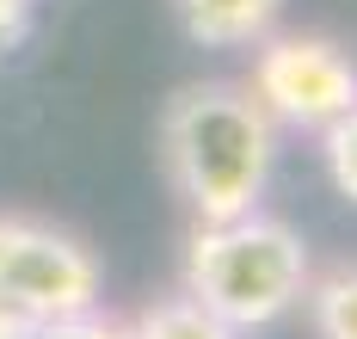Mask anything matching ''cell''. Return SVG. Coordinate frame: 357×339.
<instances>
[{
	"label": "cell",
	"mask_w": 357,
	"mask_h": 339,
	"mask_svg": "<svg viewBox=\"0 0 357 339\" xmlns=\"http://www.w3.org/2000/svg\"><path fill=\"white\" fill-rule=\"evenodd\" d=\"M105 290L93 247L56 223L37 216H13L0 210V315L31 327V321H56V315H80Z\"/></svg>",
	"instance_id": "3957f363"
},
{
	"label": "cell",
	"mask_w": 357,
	"mask_h": 339,
	"mask_svg": "<svg viewBox=\"0 0 357 339\" xmlns=\"http://www.w3.org/2000/svg\"><path fill=\"white\" fill-rule=\"evenodd\" d=\"M247 93L265 105L271 123L284 130H326L333 117L357 105V62L326 38H259L252 43V80Z\"/></svg>",
	"instance_id": "277c9868"
},
{
	"label": "cell",
	"mask_w": 357,
	"mask_h": 339,
	"mask_svg": "<svg viewBox=\"0 0 357 339\" xmlns=\"http://www.w3.org/2000/svg\"><path fill=\"white\" fill-rule=\"evenodd\" d=\"M130 339H247V333H234L222 315H210L197 296L178 290V296H154L148 302L142 315L130 321Z\"/></svg>",
	"instance_id": "8992f818"
},
{
	"label": "cell",
	"mask_w": 357,
	"mask_h": 339,
	"mask_svg": "<svg viewBox=\"0 0 357 339\" xmlns=\"http://www.w3.org/2000/svg\"><path fill=\"white\" fill-rule=\"evenodd\" d=\"M160 160L191 223H228L271 186L278 123L241 80H191L160 112Z\"/></svg>",
	"instance_id": "6da1fadb"
},
{
	"label": "cell",
	"mask_w": 357,
	"mask_h": 339,
	"mask_svg": "<svg viewBox=\"0 0 357 339\" xmlns=\"http://www.w3.org/2000/svg\"><path fill=\"white\" fill-rule=\"evenodd\" d=\"M314 278L308 241L284 216H228V223H191L185 241V296H197L222 315L234 333H259L302 308V290Z\"/></svg>",
	"instance_id": "7a4b0ae2"
},
{
	"label": "cell",
	"mask_w": 357,
	"mask_h": 339,
	"mask_svg": "<svg viewBox=\"0 0 357 339\" xmlns=\"http://www.w3.org/2000/svg\"><path fill=\"white\" fill-rule=\"evenodd\" d=\"M31 19H37V0H0V50L31 38Z\"/></svg>",
	"instance_id": "30bf717a"
},
{
	"label": "cell",
	"mask_w": 357,
	"mask_h": 339,
	"mask_svg": "<svg viewBox=\"0 0 357 339\" xmlns=\"http://www.w3.org/2000/svg\"><path fill=\"white\" fill-rule=\"evenodd\" d=\"M284 0H173L178 31L197 50H252L278 31Z\"/></svg>",
	"instance_id": "5b68a950"
},
{
	"label": "cell",
	"mask_w": 357,
	"mask_h": 339,
	"mask_svg": "<svg viewBox=\"0 0 357 339\" xmlns=\"http://www.w3.org/2000/svg\"><path fill=\"white\" fill-rule=\"evenodd\" d=\"M19 339H130V321L105 315L99 302L80 308V315H56V321H31L19 327Z\"/></svg>",
	"instance_id": "9c48e42d"
},
{
	"label": "cell",
	"mask_w": 357,
	"mask_h": 339,
	"mask_svg": "<svg viewBox=\"0 0 357 339\" xmlns=\"http://www.w3.org/2000/svg\"><path fill=\"white\" fill-rule=\"evenodd\" d=\"M321 154H326V179H333V191H339L345 204H357V105L321 130Z\"/></svg>",
	"instance_id": "ba28073f"
},
{
	"label": "cell",
	"mask_w": 357,
	"mask_h": 339,
	"mask_svg": "<svg viewBox=\"0 0 357 339\" xmlns=\"http://www.w3.org/2000/svg\"><path fill=\"white\" fill-rule=\"evenodd\" d=\"M314 339H357V265H333L302 290Z\"/></svg>",
	"instance_id": "52a82bcc"
}]
</instances>
